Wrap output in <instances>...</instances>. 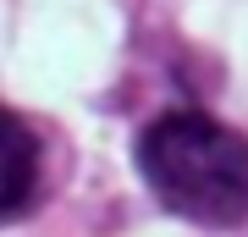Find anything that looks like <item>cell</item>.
<instances>
[{
	"label": "cell",
	"instance_id": "obj_1",
	"mask_svg": "<svg viewBox=\"0 0 248 237\" xmlns=\"http://www.w3.org/2000/svg\"><path fill=\"white\" fill-rule=\"evenodd\" d=\"M138 171L171 215L199 226L248 221V138L204 111H171L143 127Z\"/></svg>",
	"mask_w": 248,
	"mask_h": 237
},
{
	"label": "cell",
	"instance_id": "obj_2",
	"mask_svg": "<svg viewBox=\"0 0 248 237\" xmlns=\"http://www.w3.org/2000/svg\"><path fill=\"white\" fill-rule=\"evenodd\" d=\"M39 193V138L22 116L0 105V221L22 215Z\"/></svg>",
	"mask_w": 248,
	"mask_h": 237
}]
</instances>
